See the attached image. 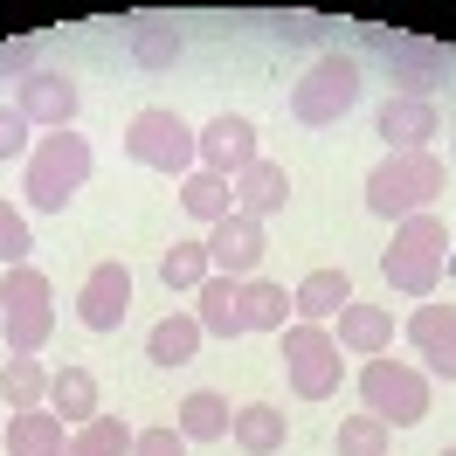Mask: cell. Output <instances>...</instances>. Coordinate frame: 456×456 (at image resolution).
I'll return each instance as SVG.
<instances>
[{"label":"cell","mask_w":456,"mask_h":456,"mask_svg":"<svg viewBox=\"0 0 456 456\" xmlns=\"http://www.w3.org/2000/svg\"><path fill=\"white\" fill-rule=\"evenodd\" d=\"M228 422H235V408H228L215 387H194V395L180 401V422H173V428H180L187 443H222Z\"/></svg>","instance_id":"d4e9b609"},{"label":"cell","mask_w":456,"mask_h":456,"mask_svg":"<svg viewBox=\"0 0 456 456\" xmlns=\"http://www.w3.org/2000/svg\"><path fill=\"white\" fill-rule=\"evenodd\" d=\"M360 90H367L360 56H346V49H318V62L290 84V118L312 125V132H325V125H339V118L360 104Z\"/></svg>","instance_id":"3957f363"},{"label":"cell","mask_w":456,"mask_h":456,"mask_svg":"<svg viewBox=\"0 0 456 456\" xmlns=\"http://www.w3.org/2000/svg\"><path fill=\"white\" fill-rule=\"evenodd\" d=\"M373 132L387 139V152H428V139L443 132V111L428 97H387L373 111Z\"/></svg>","instance_id":"9a60e30c"},{"label":"cell","mask_w":456,"mask_h":456,"mask_svg":"<svg viewBox=\"0 0 456 456\" xmlns=\"http://www.w3.org/2000/svg\"><path fill=\"white\" fill-rule=\"evenodd\" d=\"M194 353H200V318L194 312H167L152 325V339H145V360H152V367H187Z\"/></svg>","instance_id":"cb8c5ba5"},{"label":"cell","mask_w":456,"mask_h":456,"mask_svg":"<svg viewBox=\"0 0 456 456\" xmlns=\"http://www.w3.org/2000/svg\"><path fill=\"white\" fill-rule=\"evenodd\" d=\"M332 339H339V353H373V360H380V353L395 346V312L353 297V305L339 312V332H332Z\"/></svg>","instance_id":"44dd1931"},{"label":"cell","mask_w":456,"mask_h":456,"mask_svg":"<svg viewBox=\"0 0 456 456\" xmlns=\"http://www.w3.org/2000/svg\"><path fill=\"white\" fill-rule=\"evenodd\" d=\"M284 373L297 401H332L346 380V353L325 325H284Z\"/></svg>","instance_id":"ba28073f"},{"label":"cell","mask_w":456,"mask_h":456,"mask_svg":"<svg viewBox=\"0 0 456 456\" xmlns=\"http://www.w3.org/2000/svg\"><path fill=\"white\" fill-rule=\"evenodd\" d=\"M0 332H7V353H42L49 332H56V290H49V277L35 263L7 270V284H0Z\"/></svg>","instance_id":"8992f818"},{"label":"cell","mask_w":456,"mask_h":456,"mask_svg":"<svg viewBox=\"0 0 456 456\" xmlns=\"http://www.w3.org/2000/svg\"><path fill=\"white\" fill-rule=\"evenodd\" d=\"M263 222H249V215H222V222L208 228V263H215V277H235V284H249L263 263Z\"/></svg>","instance_id":"7c38bea8"},{"label":"cell","mask_w":456,"mask_h":456,"mask_svg":"<svg viewBox=\"0 0 456 456\" xmlns=\"http://www.w3.org/2000/svg\"><path fill=\"white\" fill-rule=\"evenodd\" d=\"M360 42L387 56V84H395V97H436V84L450 77V49H443V42H422V35H387V28H373V21L360 28Z\"/></svg>","instance_id":"9c48e42d"},{"label":"cell","mask_w":456,"mask_h":456,"mask_svg":"<svg viewBox=\"0 0 456 456\" xmlns=\"http://www.w3.org/2000/svg\"><path fill=\"white\" fill-rule=\"evenodd\" d=\"M125 49H132V62H139V69H173L187 42H180V28H173V21H132V42H125Z\"/></svg>","instance_id":"f1b7e54d"},{"label":"cell","mask_w":456,"mask_h":456,"mask_svg":"<svg viewBox=\"0 0 456 456\" xmlns=\"http://www.w3.org/2000/svg\"><path fill=\"white\" fill-rule=\"evenodd\" d=\"M256 159H263L256 152V125H249L242 111H222V118L200 125V173H222L228 187H235Z\"/></svg>","instance_id":"8fae6325"},{"label":"cell","mask_w":456,"mask_h":456,"mask_svg":"<svg viewBox=\"0 0 456 456\" xmlns=\"http://www.w3.org/2000/svg\"><path fill=\"white\" fill-rule=\"evenodd\" d=\"M125 152H132L139 167L167 173V180H187V173L200 167V132L180 111L152 104V111H139L132 125H125Z\"/></svg>","instance_id":"5b68a950"},{"label":"cell","mask_w":456,"mask_h":456,"mask_svg":"<svg viewBox=\"0 0 456 456\" xmlns=\"http://www.w3.org/2000/svg\"><path fill=\"white\" fill-rule=\"evenodd\" d=\"M28 249H35V235H28V215L0 200V263H7V270H21V263H28Z\"/></svg>","instance_id":"1f68e13d"},{"label":"cell","mask_w":456,"mask_h":456,"mask_svg":"<svg viewBox=\"0 0 456 456\" xmlns=\"http://www.w3.org/2000/svg\"><path fill=\"white\" fill-rule=\"evenodd\" d=\"M28 132H35L28 118L14 111V104H0V159H28V152H35Z\"/></svg>","instance_id":"d6a6232c"},{"label":"cell","mask_w":456,"mask_h":456,"mask_svg":"<svg viewBox=\"0 0 456 456\" xmlns=\"http://www.w3.org/2000/svg\"><path fill=\"white\" fill-rule=\"evenodd\" d=\"M208 277H215V263H208V235H200V242H173L167 256H159V284L180 290V297H194Z\"/></svg>","instance_id":"4316f807"},{"label":"cell","mask_w":456,"mask_h":456,"mask_svg":"<svg viewBox=\"0 0 456 456\" xmlns=\"http://www.w3.org/2000/svg\"><path fill=\"white\" fill-rule=\"evenodd\" d=\"M0 395H7L14 415H21V408H49V367H42L35 353H7V367H0Z\"/></svg>","instance_id":"484cf974"},{"label":"cell","mask_w":456,"mask_h":456,"mask_svg":"<svg viewBox=\"0 0 456 456\" xmlns=\"http://www.w3.org/2000/svg\"><path fill=\"white\" fill-rule=\"evenodd\" d=\"M284 42H305V49H312V42H325V21L297 14V21H284Z\"/></svg>","instance_id":"d590c367"},{"label":"cell","mask_w":456,"mask_h":456,"mask_svg":"<svg viewBox=\"0 0 456 456\" xmlns=\"http://www.w3.org/2000/svg\"><path fill=\"white\" fill-rule=\"evenodd\" d=\"M346 305H353V277H346V270H312L305 284L290 290V312H297V325H325V318H339Z\"/></svg>","instance_id":"e0dca14e"},{"label":"cell","mask_w":456,"mask_h":456,"mask_svg":"<svg viewBox=\"0 0 456 456\" xmlns=\"http://www.w3.org/2000/svg\"><path fill=\"white\" fill-rule=\"evenodd\" d=\"M194 297H200L194 305L200 332H215V339H242V332H249V325H242V284H235V277H208Z\"/></svg>","instance_id":"7402d4cb"},{"label":"cell","mask_w":456,"mask_h":456,"mask_svg":"<svg viewBox=\"0 0 456 456\" xmlns=\"http://www.w3.org/2000/svg\"><path fill=\"white\" fill-rule=\"evenodd\" d=\"M339 456H387V422H373L367 408L339 422Z\"/></svg>","instance_id":"4dcf8cb0"},{"label":"cell","mask_w":456,"mask_h":456,"mask_svg":"<svg viewBox=\"0 0 456 456\" xmlns=\"http://www.w3.org/2000/svg\"><path fill=\"white\" fill-rule=\"evenodd\" d=\"M132 456H187V436L180 428H139Z\"/></svg>","instance_id":"836d02e7"},{"label":"cell","mask_w":456,"mask_h":456,"mask_svg":"<svg viewBox=\"0 0 456 456\" xmlns=\"http://www.w3.org/2000/svg\"><path fill=\"white\" fill-rule=\"evenodd\" d=\"M408 346L422 353V373L436 380H456V305H415L408 312Z\"/></svg>","instance_id":"4fadbf2b"},{"label":"cell","mask_w":456,"mask_h":456,"mask_svg":"<svg viewBox=\"0 0 456 456\" xmlns=\"http://www.w3.org/2000/svg\"><path fill=\"white\" fill-rule=\"evenodd\" d=\"M290 200V173L277 159H256V167L235 180V215H249V222H270V215H284Z\"/></svg>","instance_id":"2e32d148"},{"label":"cell","mask_w":456,"mask_h":456,"mask_svg":"<svg viewBox=\"0 0 456 456\" xmlns=\"http://www.w3.org/2000/svg\"><path fill=\"white\" fill-rule=\"evenodd\" d=\"M290 297H284V284H270V277H249V284H242V325H249V332H284L290 325Z\"/></svg>","instance_id":"83f0119b"},{"label":"cell","mask_w":456,"mask_h":456,"mask_svg":"<svg viewBox=\"0 0 456 456\" xmlns=\"http://www.w3.org/2000/svg\"><path fill=\"white\" fill-rule=\"evenodd\" d=\"M180 215H187V222H200V228H215L222 222V215H235V187H228L222 173H187V180H180Z\"/></svg>","instance_id":"603a6c76"},{"label":"cell","mask_w":456,"mask_h":456,"mask_svg":"<svg viewBox=\"0 0 456 456\" xmlns=\"http://www.w3.org/2000/svg\"><path fill=\"white\" fill-rule=\"evenodd\" d=\"M443 263H450V228L436 215H408V222H395V242L380 249V277H387V290L428 305L443 284Z\"/></svg>","instance_id":"6da1fadb"},{"label":"cell","mask_w":456,"mask_h":456,"mask_svg":"<svg viewBox=\"0 0 456 456\" xmlns=\"http://www.w3.org/2000/svg\"><path fill=\"white\" fill-rule=\"evenodd\" d=\"M49 415H62V428H84L97 422V373L90 367H56L49 373Z\"/></svg>","instance_id":"ac0fdd59"},{"label":"cell","mask_w":456,"mask_h":456,"mask_svg":"<svg viewBox=\"0 0 456 456\" xmlns=\"http://www.w3.org/2000/svg\"><path fill=\"white\" fill-rule=\"evenodd\" d=\"M436 194H443V159H436V152H387V159L367 173V215H380V222L428 215Z\"/></svg>","instance_id":"277c9868"},{"label":"cell","mask_w":456,"mask_h":456,"mask_svg":"<svg viewBox=\"0 0 456 456\" xmlns=\"http://www.w3.org/2000/svg\"><path fill=\"white\" fill-rule=\"evenodd\" d=\"M132 312V270L125 263H97L84 277V297H77V318H84L90 332H118Z\"/></svg>","instance_id":"5bb4252c"},{"label":"cell","mask_w":456,"mask_h":456,"mask_svg":"<svg viewBox=\"0 0 456 456\" xmlns=\"http://www.w3.org/2000/svg\"><path fill=\"white\" fill-rule=\"evenodd\" d=\"M0 69H14V77H35L42 62H35V42H0Z\"/></svg>","instance_id":"e575fe53"},{"label":"cell","mask_w":456,"mask_h":456,"mask_svg":"<svg viewBox=\"0 0 456 456\" xmlns=\"http://www.w3.org/2000/svg\"><path fill=\"white\" fill-rule=\"evenodd\" d=\"M14 111L28 118L35 132H69L77 111H84V90H77V77H62V69H35L14 90Z\"/></svg>","instance_id":"30bf717a"},{"label":"cell","mask_w":456,"mask_h":456,"mask_svg":"<svg viewBox=\"0 0 456 456\" xmlns=\"http://www.w3.org/2000/svg\"><path fill=\"white\" fill-rule=\"evenodd\" d=\"M90 167H97V152H90L84 132H42L28 152V208L62 215L90 187Z\"/></svg>","instance_id":"7a4b0ae2"},{"label":"cell","mask_w":456,"mask_h":456,"mask_svg":"<svg viewBox=\"0 0 456 456\" xmlns=\"http://www.w3.org/2000/svg\"><path fill=\"white\" fill-rule=\"evenodd\" d=\"M7 456H69V428L49 408H21L7 415Z\"/></svg>","instance_id":"d6986e66"},{"label":"cell","mask_w":456,"mask_h":456,"mask_svg":"<svg viewBox=\"0 0 456 456\" xmlns=\"http://www.w3.org/2000/svg\"><path fill=\"white\" fill-rule=\"evenodd\" d=\"M436 456H456V443H450V450H436Z\"/></svg>","instance_id":"8d00e7d4"},{"label":"cell","mask_w":456,"mask_h":456,"mask_svg":"<svg viewBox=\"0 0 456 456\" xmlns=\"http://www.w3.org/2000/svg\"><path fill=\"white\" fill-rule=\"evenodd\" d=\"M360 401H367V415L373 422H387V428H415L428 415V373L422 367H401V360H367L360 367Z\"/></svg>","instance_id":"52a82bcc"},{"label":"cell","mask_w":456,"mask_h":456,"mask_svg":"<svg viewBox=\"0 0 456 456\" xmlns=\"http://www.w3.org/2000/svg\"><path fill=\"white\" fill-rule=\"evenodd\" d=\"M132 428H125V415H97V422H84L77 436H69V456H132Z\"/></svg>","instance_id":"f546056e"},{"label":"cell","mask_w":456,"mask_h":456,"mask_svg":"<svg viewBox=\"0 0 456 456\" xmlns=\"http://www.w3.org/2000/svg\"><path fill=\"white\" fill-rule=\"evenodd\" d=\"M228 436H235V450H242V456H277V450L290 443V422H284V408H270V401H249V408H235Z\"/></svg>","instance_id":"ffe728a7"},{"label":"cell","mask_w":456,"mask_h":456,"mask_svg":"<svg viewBox=\"0 0 456 456\" xmlns=\"http://www.w3.org/2000/svg\"><path fill=\"white\" fill-rule=\"evenodd\" d=\"M450 152H456V145H450Z\"/></svg>","instance_id":"74e56055"}]
</instances>
